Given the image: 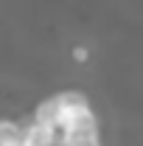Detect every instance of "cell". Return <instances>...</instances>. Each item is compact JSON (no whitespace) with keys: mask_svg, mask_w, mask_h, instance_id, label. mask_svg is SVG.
Segmentation results:
<instances>
[{"mask_svg":"<svg viewBox=\"0 0 143 146\" xmlns=\"http://www.w3.org/2000/svg\"><path fill=\"white\" fill-rule=\"evenodd\" d=\"M56 101H59V107H62V121H65L68 115H76V112H84V110L93 107L90 98H87V93H81V90H59L56 93Z\"/></svg>","mask_w":143,"mask_h":146,"instance_id":"obj_1","label":"cell"},{"mask_svg":"<svg viewBox=\"0 0 143 146\" xmlns=\"http://www.w3.org/2000/svg\"><path fill=\"white\" fill-rule=\"evenodd\" d=\"M62 146H101V124L62 132Z\"/></svg>","mask_w":143,"mask_h":146,"instance_id":"obj_2","label":"cell"},{"mask_svg":"<svg viewBox=\"0 0 143 146\" xmlns=\"http://www.w3.org/2000/svg\"><path fill=\"white\" fill-rule=\"evenodd\" d=\"M31 118H34V121H39V124H48V127L62 129V107H59L56 96L42 98V101L34 107V115H31Z\"/></svg>","mask_w":143,"mask_h":146,"instance_id":"obj_3","label":"cell"},{"mask_svg":"<svg viewBox=\"0 0 143 146\" xmlns=\"http://www.w3.org/2000/svg\"><path fill=\"white\" fill-rule=\"evenodd\" d=\"M23 127L25 124H20L14 118H0V146L6 141H11V138H17V135H23Z\"/></svg>","mask_w":143,"mask_h":146,"instance_id":"obj_4","label":"cell"},{"mask_svg":"<svg viewBox=\"0 0 143 146\" xmlns=\"http://www.w3.org/2000/svg\"><path fill=\"white\" fill-rule=\"evenodd\" d=\"M70 56L76 59V62H87V59H90V51H87V45H76Z\"/></svg>","mask_w":143,"mask_h":146,"instance_id":"obj_5","label":"cell"},{"mask_svg":"<svg viewBox=\"0 0 143 146\" xmlns=\"http://www.w3.org/2000/svg\"><path fill=\"white\" fill-rule=\"evenodd\" d=\"M3 146H28V143H25V135H17V138H11V141H6Z\"/></svg>","mask_w":143,"mask_h":146,"instance_id":"obj_6","label":"cell"}]
</instances>
